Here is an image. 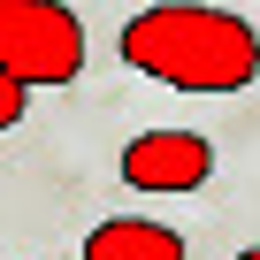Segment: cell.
<instances>
[{
  "label": "cell",
  "instance_id": "obj_1",
  "mask_svg": "<svg viewBox=\"0 0 260 260\" xmlns=\"http://www.w3.org/2000/svg\"><path fill=\"white\" fill-rule=\"evenodd\" d=\"M115 54L138 77L199 92V100H230L260 77V31L230 8H207V0H153V8H138L122 23Z\"/></svg>",
  "mask_w": 260,
  "mask_h": 260
},
{
  "label": "cell",
  "instance_id": "obj_2",
  "mask_svg": "<svg viewBox=\"0 0 260 260\" xmlns=\"http://www.w3.org/2000/svg\"><path fill=\"white\" fill-rule=\"evenodd\" d=\"M0 61L31 92L84 77V16L69 0H0Z\"/></svg>",
  "mask_w": 260,
  "mask_h": 260
},
{
  "label": "cell",
  "instance_id": "obj_3",
  "mask_svg": "<svg viewBox=\"0 0 260 260\" xmlns=\"http://www.w3.org/2000/svg\"><path fill=\"white\" fill-rule=\"evenodd\" d=\"M207 176H214L207 130H138L122 146V184L130 191H199Z\"/></svg>",
  "mask_w": 260,
  "mask_h": 260
},
{
  "label": "cell",
  "instance_id": "obj_4",
  "mask_svg": "<svg viewBox=\"0 0 260 260\" xmlns=\"http://www.w3.org/2000/svg\"><path fill=\"white\" fill-rule=\"evenodd\" d=\"M84 260H191V245L169 222H138V214H107L84 237Z\"/></svg>",
  "mask_w": 260,
  "mask_h": 260
},
{
  "label": "cell",
  "instance_id": "obj_5",
  "mask_svg": "<svg viewBox=\"0 0 260 260\" xmlns=\"http://www.w3.org/2000/svg\"><path fill=\"white\" fill-rule=\"evenodd\" d=\"M23 107H31V84H23L8 61H0V130H16V122H23Z\"/></svg>",
  "mask_w": 260,
  "mask_h": 260
},
{
  "label": "cell",
  "instance_id": "obj_6",
  "mask_svg": "<svg viewBox=\"0 0 260 260\" xmlns=\"http://www.w3.org/2000/svg\"><path fill=\"white\" fill-rule=\"evenodd\" d=\"M237 260H260V245H245V252H237Z\"/></svg>",
  "mask_w": 260,
  "mask_h": 260
}]
</instances>
